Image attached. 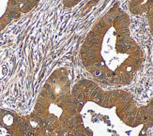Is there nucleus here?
I'll return each mask as SVG.
<instances>
[{"instance_id":"f257e3e1","label":"nucleus","mask_w":153,"mask_h":136,"mask_svg":"<svg viewBox=\"0 0 153 136\" xmlns=\"http://www.w3.org/2000/svg\"><path fill=\"white\" fill-rule=\"evenodd\" d=\"M80 59L97 84L123 86L134 81L145 60L131 32V19L118 3L105 11L85 35Z\"/></svg>"},{"instance_id":"f03ea898","label":"nucleus","mask_w":153,"mask_h":136,"mask_svg":"<svg viewBox=\"0 0 153 136\" xmlns=\"http://www.w3.org/2000/svg\"><path fill=\"white\" fill-rule=\"evenodd\" d=\"M71 92L67 68H58L45 81L30 114L46 131L65 136L82 118Z\"/></svg>"},{"instance_id":"7ed1b4c3","label":"nucleus","mask_w":153,"mask_h":136,"mask_svg":"<svg viewBox=\"0 0 153 136\" xmlns=\"http://www.w3.org/2000/svg\"><path fill=\"white\" fill-rule=\"evenodd\" d=\"M71 92L79 111L90 103L102 108L115 109L117 117L130 128L152 127V112L149 105L138 106L128 91L103 90L93 80L82 79L71 87Z\"/></svg>"},{"instance_id":"20e7f679","label":"nucleus","mask_w":153,"mask_h":136,"mask_svg":"<svg viewBox=\"0 0 153 136\" xmlns=\"http://www.w3.org/2000/svg\"><path fill=\"white\" fill-rule=\"evenodd\" d=\"M43 130L31 114L0 108V136H36Z\"/></svg>"},{"instance_id":"39448f33","label":"nucleus","mask_w":153,"mask_h":136,"mask_svg":"<svg viewBox=\"0 0 153 136\" xmlns=\"http://www.w3.org/2000/svg\"><path fill=\"white\" fill-rule=\"evenodd\" d=\"M25 0H0V32L20 18Z\"/></svg>"},{"instance_id":"423d86ee","label":"nucleus","mask_w":153,"mask_h":136,"mask_svg":"<svg viewBox=\"0 0 153 136\" xmlns=\"http://www.w3.org/2000/svg\"><path fill=\"white\" fill-rule=\"evenodd\" d=\"M128 8L132 15L146 16L149 32L153 36V0H130Z\"/></svg>"},{"instance_id":"0eeeda50","label":"nucleus","mask_w":153,"mask_h":136,"mask_svg":"<svg viewBox=\"0 0 153 136\" xmlns=\"http://www.w3.org/2000/svg\"><path fill=\"white\" fill-rule=\"evenodd\" d=\"M39 2L41 0H25L22 8V13H27L31 11Z\"/></svg>"},{"instance_id":"6e6552de","label":"nucleus","mask_w":153,"mask_h":136,"mask_svg":"<svg viewBox=\"0 0 153 136\" xmlns=\"http://www.w3.org/2000/svg\"><path fill=\"white\" fill-rule=\"evenodd\" d=\"M82 1L84 0H62V3L66 9H72Z\"/></svg>"},{"instance_id":"1a4fd4ad","label":"nucleus","mask_w":153,"mask_h":136,"mask_svg":"<svg viewBox=\"0 0 153 136\" xmlns=\"http://www.w3.org/2000/svg\"><path fill=\"white\" fill-rule=\"evenodd\" d=\"M149 107L150 108V110L152 112V126H153V98L149 101V103H148Z\"/></svg>"},{"instance_id":"9d476101","label":"nucleus","mask_w":153,"mask_h":136,"mask_svg":"<svg viewBox=\"0 0 153 136\" xmlns=\"http://www.w3.org/2000/svg\"><path fill=\"white\" fill-rule=\"evenodd\" d=\"M47 136H61V135H58V134H56V133H51V132H49V134Z\"/></svg>"}]
</instances>
